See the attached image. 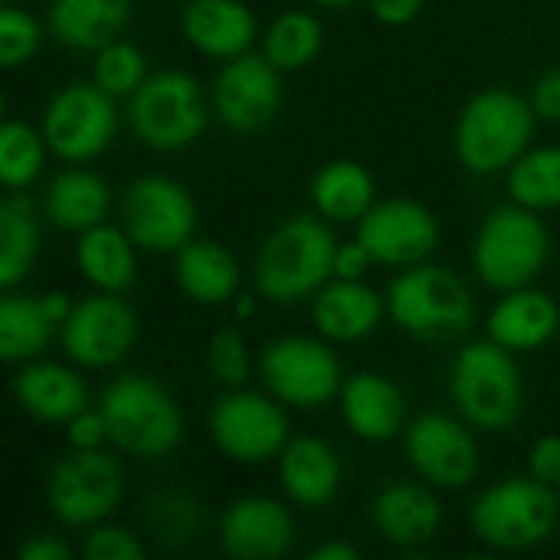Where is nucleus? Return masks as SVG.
<instances>
[{
  "label": "nucleus",
  "instance_id": "nucleus-1",
  "mask_svg": "<svg viewBox=\"0 0 560 560\" xmlns=\"http://www.w3.org/2000/svg\"><path fill=\"white\" fill-rule=\"evenodd\" d=\"M338 240L328 223L315 217H292L279 223L253 259L256 292L276 305H292L315 295L335 279Z\"/></svg>",
  "mask_w": 560,
  "mask_h": 560
},
{
  "label": "nucleus",
  "instance_id": "nucleus-2",
  "mask_svg": "<svg viewBox=\"0 0 560 560\" xmlns=\"http://www.w3.org/2000/svg\"><path fill=\"white\" fill-rule=\"evenodd\" d=\"M535 108L512 89H482L466 102L456 121V158L476 177L509 171L532 144Z\"/></svg>",
  "mask_w": 560,
  "mask_h": 560
},
{
  "label": "nucleus",
  "instance_id": "nucleus-3",
  "mask_svg": "<svg viewBox=\"0 0 560 560\" xmlns=\"http://www.w3.org/2000/svg\"><path fill=\"white\" fill-rule=\"evenodd\" d=\"M387 315L417 341L443 345L463 338L476 322L469 285L446 266H410L387 289Z\"/></svg>",
  "mask_w": 560,
  "mask_h": 560
},
{
  "label": "nucleus",
  "instance_id": "nucleus-4",
  "mask_svg": "<svg viewBox=\"0 0 560 560\" xmlns=\"http://www.w3.org/2000/svg\"><path fill=\"white\" fill-rule=\"evenodd\" d=\"M108 443L138 459H164L184 440L180 410L164 384L148 374H121L98 404Z\"/></svg>",
  "mask_w": 560,
  "mask_h": 560
},
{
  "label": "nucleus",
  "instance_id": "nucleus-5",
  "mask_svg": "<svg viewBox=\"0 0 560 560\" xmlns=\"http://www.w3.org/2000/svg\"><path fill=\"white\" fill-rule=\"evenodd\" d=\"M560 518L558 489L535 476H512L489 486L469 512L472 535L495 551H528L545 545Z\"/></svg>",
  "mask_w": 560,
  "mask_h": 560
},
{
  "label": "nucleus",
  "instance_id": "nucleus-6",
  "mask_svg": "<svg viewBox=\"0 0 560 560\" xmlns=\"http://www.w3.org/2000/svg\"><path fill=\"white\" fill-rule=\"evenodd\" d=\"M512 354L515 351L486 338L463 345L453 361V400L476 430L505 433L522 417L525 384Z\"/></svg>",
  "mask_w": 560,
  "mask_h": 560
},
{
  "label": "nucleus",
  "instance_id": "nucleus-7",
  "mask_svg": "<svg viewBox=\"0 0 560 560\" xmlns=\"http://www.w3.org/2000/svg\"><path fill=\"white\" fill-rule=\"evenodd\" d=\"M548 256H551L548 226L541 223L538 210H528L515 200L495 207L482 220L472 246L476 276L495 292L532 285L548 266Z\"/></svg>",
  "mask_w": 560,
  "mask_h": 560
},
{
  "label": "nucleus",
  "instance_id": "nucleus-8",
  "mask_svg": "<svg viewBox=\"0 0 560 560\" xmlns=\"http://www.w3.org/2000/svg\"><path fill=\"white\" fill-rule=\"evenodd\" d=\"M210 102L203 85L177 69L148 75L128 98V121L138 141L151 151L174 154L200 141L210 125Z\"/></svg>",
  "mask_w": 560,
  "mask_h": 560
},
{
  "label": "nucleus",
  "instance_id": "nucleus-9",
  "mask_svg": "<svg viewBox=\"0 0 560 560\" xmlns=\"http://www.w3.org/2000/svg\"><path fill=\"white\" fill-rule=\"evenodd\" d=\"M125 495V472L105 450H69L46 476V509L66 528L102 525Z\"/></svg>",
  "mask_w": 560,
  "mask_h": 560
},
{
  "label": "nucleus",
  "instance_id": "nucleus-10",
  "mask_svg": "<svg viewBox=\"0 0 560 560\" xmlns=\"http://www.w3.org/2000/svg\"><path fill=\"white\" fill-rule=\"evenodd\" d=\"M118 217L125 233L144 253L174 256L194 240L197 230V203L194 194L164 174L135 177L118 200Z\"/></svg>",
  "mask_w": 560,
  "mask_h": 560
},
{
  "label": "nucleus",
  "instance_id": "nucleus-11",
  "mask_svg": "<svg viewBox=\"0 0 560 560\" xmlns=\"http://www.w3.org/2000/svg\"><path fill=\"white\" fill-rule=\"evenodd\" d=\"M118 98L89 82H66L43 108V138L59 161L85 164L108 151L118 131Z\"/></svg>",
  "mask_w": 560,
  "mask_h": 560
},
{
  "label": "nucleus",
  "instance_id": "nucleus-12",
  "mask_svg": "<svg viewBox=\"0 0 560 560\" xmlns=\"http://www.w3.org/2000/svg\"><path fill=\"white\" fill-rule=\"evenodd\" d=\"M141 322L125 292L85 295L72 305L69 318L59 328L62 351L72 364L85 371H102L121 364L138 345Z\"/></svg>",
  "mask_w": 560,
  "mask_h": 560
},
{
  "label": "nucleus",
  "instance_id": "nucleus-13",
  "mask_svg": "<svg viewBox=\"0 0 560 560\" xmlns=\"http://www.w3.org/2000/svg\"><path fill=\"white\" fill-rule=\"evenodd\" d=\"M266 390L285 407L315 410L341 397V361L325 341L305 335H285L266 345L259 358Z\"/></svg>",
  "mask_w": 560,
  "mask_h": 560
},
{
  "label": "nucleus",
  "instance_id": "nucleus-14",
  "mask_svg": "<svg viewBox=\"0 0 560 560\" xmlns=\"http://www.w3.org/2000/svg\"><path fill=\"white\" fill-rule=\"evenodd\" d=\"M285 404L272 394H256L230 387L210 410V436L217 450L243 466H259L279 459L289 436Z\"/></svg>",
  "mask_w": 560,
  "mask_h": 560
},
{
  "label": "nucleus",
  "instance_id": "nucleus-15",
  "mask_svg": "<svg viewBox=\"0 0 560 560\" xmlns=\"http://www.w3.org/2000/svg\"><path fill=\"white\" fill-rule=\"evenodd\" d=\"M210 105L230 131L256 135L269 128L282 108V72L262 52L223 59L210 89Z\"/></svg>",
  "mask_w": 560,
  "mask_h": 560
},
{
  "label": "nucleus",
  "instance_id": "nucleus-16",
  "mask_svg": "<svg viewBox=\"0 0 560 560\" xmlns=\"http://www.w3.org/2000/svg\"><path fill=\"white\" fill-rule=\"evenodd\" d=\"M358 243L368 246L377 266H420L433 256L440 243V220L430 207L410 197L377 200L358 220Z\"/></svg>",
  "mask_w": 560,
  "mask_h": 560
},
{
  "label": "nucleus",
  "instance_id": "nucleus-17",
  "mask_svg": "<svg viewBox=\"0 0 560 560\" xmlns=\"http://www.w3.org/2000/svg\"><path fill=\"white\" fill-rule=\"evenodd\" d=\"M413 472L436 489H466L479 476V443L466 423L446 413H423L404 433Z\"/></svg>",
  "mask_w": 560,
  "mask_h": 560
},
{
  "label": "nucleus",
  "instance_id": "nucleus-18",
  "mask_svg": "<svg viewBox=\"0 0 560 560\" xmlns=\"http://www.w3.org/2000/svg\"><path fill=\"white\" fill-rule=\"evenodd\" d=\"M220 551L233 560H276L295 541L292 512L269 495H243L220 515Z\"/></svg>",
  "mask_w": 560,
  "mask_h": 560
},
{
  "label": "nucleus",
  "instance_id": "nucleus-19",
  "mask_svg": "<svg viewBox=\"0 0 560 560\" xmlns=\"http://www.w3.org/2000/svg\"><path fill=\"white\" fill-rule=\"evenodd\" d=\"M371 522L377 535L394 548H420L436 538L443 525L440 499L420 482H387L371 502Z\"/></svg>",
  "mask_w": 560,
  "mask_h": 560
},
{
  "label": "nucleus",
  "instance_id": "nucleus-20",
  "mask_svg": "<svg viewBox=\"0 0 560 560\" xmlns=\"http://www.w3.org/2000/svg\"><path fill=\"white\" fill-rule=\"evenodd\" d=\"M387 299H381L361 279H335L315 292L312 322L322 338L338 345H354L374 335L384 322Z\"/></svg>",
  "mask_w": 560,
  "mask_h": 560
},
{
  "label": "nucleus",
  "instance_id": "nucleus-21",
  "mask_svg": "<svg viewBox=\"0 0 560 560\" xmlns=\"http://www.w3.org/2000/svg\"><path fill=\"white\" fill-rule=\"evenodd\" d=\"M341 459L331 443L318 436H292L279 453V482L289 502L302 509H325L341 492Z\"/></svg>",
  "mask_w": 560,
  "mask_h": 560
},
{
  "label": "nucleus",
  "instance_id": "nucleus-22",
  "mask_svg": "<svg viewBox=\"0 0 560 560\" xmlns=\"http://www.w3.org/2000/svg\"><path fill=\"white\" fill-rule=\"evenodd\" d=\"M13 400L23 413H30L39 423H69L75 413L89 407V390L79 371L56 364V361H26L13 384Z\"/></svg>",
  "mask_w": 560,
  "mask_h": 560
},
{
  "label": "nucleus",
  "instance_id": "nucleus-23",
  "mask_svg": "<svg viewBox=\"0 0 560 560\" xmlns=\"http://www.w3.org/2000/svg\"><path fill=\"white\" fill-rule=\"evenodd\" d=\"M180 33L200 56L233 59L249 52L256 16L243 0H187L180 10Z\"/></svg>",
  "mask_w": 560,
  "mask_h": 560
},
{
  "label": "nucleus",
  "instance_id": "nucleus-24",
  "mask_svg": "<svg viewBox=\"0 0 560 560\" xmlns=\"http://www.w3.org/2000/svg\"><path fill=\"white\" fill-rule=\"evenodd\" d=\"M341 413L348 430L364 443H387L404 430V390L377 371H361L341 387Z\"/></svg>",
  "mask_w": 560,
  "mask_h": 560
},
{
  "label": "nucleus",
  "instance_id": "nucleus-25",
  "mask_svg": "<svg viewBox=\"0 0 560 560\" xmlns=\"http://www.w3.org/2000/svg\"><path fill=\"white\" fill-rule=\"evenodd\" d=\"M560 331V305L541 289H512L489 312L486 335L509 351H538Z\"/></svg>",
  "mask_w": 560,
  "mask_h": 560
},
{
  "label": "nucleus",
  "instance_id": "nucleus-26",
  "mask_svg": "<svg viewBox=\"0 0 560 560\" xmlns=\"http://www.w3.org/2000/svg\"><path fill=\"white\" fill-rule=\"evenodd\" d=\"M174 285L197 305H223L240 292V262L220 240H190L174 253Z\"/></svg>",
  "mask_w": 560,
  "mask_h": 560
},
{
  "label": "nucleus",
  "instance_id": "nucleus-27",
  "mask_svg": "<svg viewBox=\"0 0 560 560\" xmlns=\"http://www.w3.org/2000/svg\"><path fill=\"white\" fill-rule=\"evenodd\" d=\"M46 23L62 46L95 52L131 23V0H49Z\"/></svg>",
  "mask_w": 560,
  "mask_h": 560
},
{
  "label": "nucleus",
  "instance_id": "nucleus-28",
  "mask_svg": "<svg viewBox=\"0 0 560 560\" xmlns=\"http://www.w3.org/2000/svg\"><path fill=\"white\" fill-rule=\"evenodd\" d=\"M108 210H112L108 184L95 171H85V167L59 171L43 190L46 220L66 233H75V236L105 223Z\"/></svg>",
  "mask_w": 560,
  "mask_h": 560
},
{
  "label": "nucleus",
  "instance_id": "nucleus-29",
  "mask_svg": "<svg viewBox=\"0 0 560 560\" xmlns=\"http://www.w3.org/2000/svg\"><path fill=\"white\" fill-rule=\"evenodd\" d=\"M75 266L85 282L98 292H128L138 279V246L125 226L98 223L79 233Z\"/></svg>",
  "mask_w": 560,
  "mask_h": 560
},
{
  "label": "nucleus",
  "instance_id": "nucleus-30",
  "mask_svg": "<svg viewBox=\"0 0 560 560\" xmlns=\"http://www.w3.org/2000/svg\"><path fill=\"white\" fill-rule=\"evenodd\" d=\"M312 203L322 220L331 223H358L374 203H377V187L371 171L361 161L351 158H335L318 167L312 177Z\"/></svg>",
  "mask_w": 560,
  "mask_h": 560
},
{
  "label": "nucleus",
  "instance_id": "nucleus-31",
  "mask_svg": "<svg viewBox=\"0 0 560 560\" xmlns=\"http://www.w3.org/2000/svg\"><path fill=\"white\" fill-rule=\"evenodd\" d=\"M62 325L52 318L43 295H23L7 289L0 299V361L26 364L36 361Z\"/></svg>",
  "mask_w": 560,
  "mask_h": 560
},
{
  "label": "nucleus",
  "instance_id": "nucleus-32",
  "mask_svg": "<svg viewBox=\"0 0 560 560\" xmlns=\"http://www.w3.org/2000/svg\"><path fill=\"white\" fill-rule=\"evenodd\" d=\"M39 253V217L26 194L10 190L0 203V289H16Z\"/></svg>",
  "mask_w": 560,
  "mask_h": 560
},
{
  "label": "nucleus",
  "instance_id": "nucleus-33",
  "mask_svg": "<svg viewBox=\"0 0 560 560\" xmlns=\"http://www.w3.org/2000/svg\"><path fill=\"white\" fill-rule=\"evenodd\" d=\"M322 46H325V26L308 10H285L262 33V56L279 72H299L312 66Z\"/></svg>",
  "mask_w": 560,
  "mask_h": 560
},
{
  "label": "nucleus",
  "instance_id": "nucleus-34",
  "mask_svg": "<svg viewBox=\"0 0 560 560\" xmlns=\"http://www.w3.org/2000/svg\"><path fill=\"white\" fill-rule=\"evenodd\" d=\"M509 197L528 210L560 207V148H528L509 167Z\"/></svg>",
  "mask_w": 560,
  "mask_h": 560
},
{
  "label": "nucleus",
  "instance_id": "nucleus-35",
  "mask_svg": "<svg viewBox=\"0 0 560 560\" xmlns=\"http://www.w3.org/2000/svg\"><path fill=\"white\" fill-rule=\"evenodd\" d=\"M46 138L26 121L0 125V180L7 190H26L46 164Z\"/></svg>",
  "mask_w": 560,
  "mask_h": 560
},
{
  "label": "nucleus",
  "instance_id": "nucleus-36",
  "mask_svg": "<svg viewBox=\"0 0 560 560\" xmlns=\"http://www.w3.org/2000/svg\"><path fill=\"white\" fill-rule=\"evenodd\" d=\"M148 79V59L144 52L128 39H112L102 49H95L92 59V82L105 89L112 98H131Z\"/></svg>",
  "mask_w": 560,
  "mask_h": 560
},
{
  "label": "nucleus",
  "instance_id": "nucleus-37",
  "mask_svg": "<svg viewBox=\"0 0 560 560\" xmlns=\"http://www.w3.org/2000/svg\"><path fill=\"white\" fill-rule=\"evenodd\" d=\"M144 525L154 535V541L177 548V545L197 538V532L203 525V512L190 492H158L144 505Z\"/></svg>",
  "mask_w": 560,
  "mask_h": 560
},
{
  "label": "nucleus",
  "instance_id": "nucleus-38",
  "mask_svg": "<svg viewBox=\"0 0 560 560\" xmlns=\"http://www.w3.org/2000/svg\"><path fill=\"white\" fill-rule=\"evenodd\" d=\"M43 43V30L33 13L3 3L0 10V66L3 69H20L26 66Z\"/></svg>",
  "mask_w": 560,
  "mask_h": 560
},
{
  "label": "nucleus",
  "instance_id": "nucleus-39",
  "mask_svg": "<svg viewBox=\"0 0 560 560\" xmlns=\"http://www.w3.org/2000/svg\"><path fill=\"white\" fill-rule=\"evenodd\" d=\"M207 371L223 387H243L253 374L249 345L236 328H220L207 345Z\"/></svg>",
  "mask_w": 560,
  "mask_h": 560
},
{
  "label": "nucleus",
  "instance_id": "nucleus-40",
  "mask_svg": "<svg viewBox=\"0 0 560 560\" xmlns=\"http://www.w3.org/2000/svg\"><path fill=\"white\" fill-rule=\"evenodd\" d=\"M82 558L85 560H144L148 548L131 535L128 528L118 525H92L85 541H82Z\"/></svg>",
  "mask_w": 560,
  "mask_h": 560
},
{
  "label": "nucleus",
  "instance_id": "nucleus-41",
  "mask_svg": "<svg viewBox=\"0 0 560 560\" xmlns=\"http://www.w3.org/2000/svg\"><path fill=\"white\" fill-rule=\"evenodd\" d=\"M66 443L69 450H102L108 443V423L102 410H82L66 423Z\"/></svg>",
  "mask_w": 560,
  "mask_h": 560
},
{
  "label": "nucleus",
  "instance_id": "nucleus-42",
  "mask_svg": "<svg viewBox=\"0 0 560 560\" xmlns=\"http://www.w3.org/2000/svg\"><path fill=\"white\" fill-rule=\"evenodd\" d=\"M528 476L558 489L560 486V436H541L528 453Z\"/></svg>",
  "mask_w": 560,
  "mask_h": 560
},
{
  "label": "nucleus",
  "instance_id": "nucleus-43",
  "mask_svg": "<svg viewBox=\"0 0 560 560\" xmlns=\"http://www.w3.org/2000/svg\"><path fill=\"white\" fill-rule=\"evenodd\" d=\"M16 560H69L72 558V545L59 535H49V532H36L30 535L26 541L16 545L13 551Z\"/></svg>",
  "mask_w": 560,
  "mask_h": 560
},
{
  "label": "nucleus",
  "instance_id": "nucleus-44",
  "mask_svg": "<svg viewBox=\"0 0 560 560\" xmlns=\"http://www.w3.org/2000/svg\"><path fill=\"white\" fill-rule=\"evenodd\" d=\"M532 108L541 121L560 125V69H548L535 85H532Z\"/></svg>",
  "mask_w": 560,
  "mask_h": 560
},
{
  "label": "nucleus",
  "instance_id": "nucleus-45",
  "mask_svg": "<svg viewBox=\"0 0 560 560\" xmlns=\"http://www.w3.org/2000/svg\"><path fill=\"white\" fill-rule=\"evenodd\" d=\"M427 0H368V10L384 26H410L423 13Z\"/></svg>",
  "mask_w": 560,
  "mask_h": 560
},
{
  "label": "nucleus",
  "instance_id": "nucleus-46",
  "mask_svg": "<svg viewBox=\"0 0 560 560\" xmlns=\"http://www.w3.org/2000/svg\"><path fill=\"white\" fill-rule=\"evenodd\" d=\"M374 266V256L368 253L364 243L351 240V243H341L338 253H335V279H364V272Z\"/></svg>",
  "mask_w": 560,
  "mask_h": 560
},
{
  "label": "nucleus",
  "instance_id": "nucleus-47",
  "mask_svg": "<svg viewBox=\"0 0 560 560\" xmlns=\"http://www.w3.org/2000/svg\"><path fill=\"white\" fill-rule=\"evenodd\" d=\"M361 558V551L351 545V541H325V545H318V548H312L308 551V560H358Z\"/></svg>",
  "mask_w": 560,
  "mask_h": 560
},
{
  "label": "nucleus",
  "instance_id": "nucleus-48",
  "mask_svg": "<svg viewBox=\"0 0 560 560\" xmlns=\"http://www.w3.org/2000/svg\"><path fill=\"white\" fill-rule=\"evenodd\" d=\"M233 315H236V322L253 318V315H256V295H236V302H233Z\"/></svg>",
  "mask_w": 560,
  "mask_h": 560
},
{
  "label": "nucleus",
  "instance_id": "nucleus-49",
  "mask_svg": "<svg viewBox=\"0 0 560 560\" xmlns=\"http://www.w3.org/2000/svg\"><path fill=\"white\" fill-rule=\"evenodd\" d=\"M308 3H315L322 10H341V7H354L358 0H308Z\"/></svg>",
  "mask_w": 560,
  "mask_h": 560
},
{
  "label": "nucleus",
  "instance_id": "nucleus-50",
  "mask_svg": "<svg viewBox=\"0 0 560 560\" xmlns=\"http://www.w3.org/2000/svg\"><path fill=\"white\" fill-rule=\"evenodd\" d=\"M0 3H13V0H0Z\"/></svg>",
  "mask_w": 560,
  "mask_h": 560
},
{
  "label": "nucleus",
  "instance_id": "nucleus-51",
  "mask_svg": "<svg viewBox=\"0 0 560 560\" xmlns=\"http://www.w3.org/2000/svg\"><path fill=\"white\" fill-rule=\"evenodd\" d=\"M558 499H560V486H558Z\"/></svg>",
  "mask_w": 560,
  "mask_h": 560
}]
</instances>
